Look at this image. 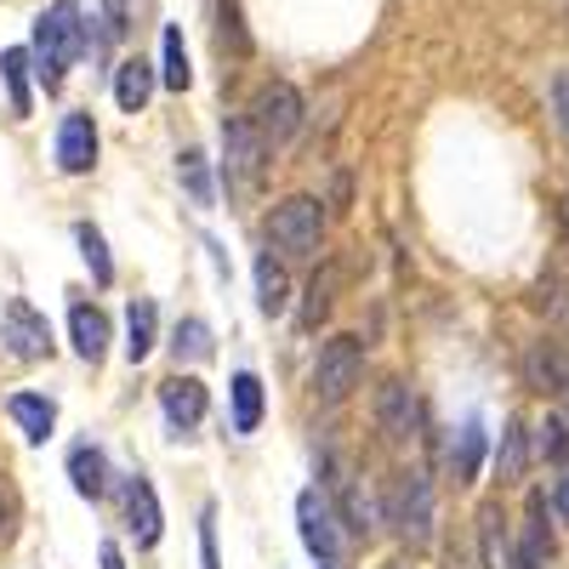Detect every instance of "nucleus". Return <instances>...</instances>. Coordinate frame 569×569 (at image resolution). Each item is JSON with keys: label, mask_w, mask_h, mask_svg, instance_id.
<instances>
[{"label": "nucleus", "mask_w": 569, "mask_h": 569, "mask_svg": "<svg viewBox=\"0 0 569 569\" xmlns=\"http://www.w3.org/2000/svg\"><path fill=\"white\" fill-rule=\"evenodd\" d=\"M479 461H485V427L467 421L461 433H456V445H450V479L456 485H472V479H479Z\"/></svg>", "instance_id": "nucleus-19"}, {"label": "nucleus", "mask_w": 569, "mask_h": 569, "mask_svg": "<svg viewBox=\"0 0 569 569\" xmlns=\"http://www.w3.org/2000/svg\"><path fill=\"white\" fill-rule=\"evenodd\" d=\"M525 388L541 399H563L569 393V348L563 342H536L525 353Z\"/></svg>", "instance_id": "nucleus-9"}, {"label": "nucleus", "mask_w": 569, "mask_h": 569, "mask_svg": "<svg viewBox=\"0 0 569 569\" xmlns=\"http://www.w3.org/2000/svg\"><path fill=\"white\" fill-rule=\"evenodd\" d=\"M12 421L23 427V439L29 445H46L52 439V427H58V410H52V399H40V393H12Z\"/></svg>", "instance_id": "nucleus-17"}, {"label": "nucleus", "mask_w": 569, "mask_h": 569, "mask_svg": "<svg viewBox=\"0 0 569 569\" xmlns=\"http://www.w3.org/2000/svg\"><path fill=\"white\" fill-rule=\"evenodd\" d=\"M251 126L262 131L268 149H284V142L297 137V126H302V98H297V86L268 80L257 98H251Z\"/></svg>", "instance_id": "nucleus-7"}, {"label": "nucleus", "mask_w": 569, "mask_h": 569, "mask_svg": "<svg viewBox=\"0 0 569 569\" xmlns=\"http://www.w3.org/2000/svg\"><path fill=\"white\" fill-rule=\"evenodd\" d=\"M319 233H325V211L308 194L279 200L268 217V246H279L284 257H319Z\"/></svg>", "instance_id": "nucleus-4"}, {"label": "nucleus", "mask_w": 569, "mask_h": 569, "mask_svg": "<svg viewBox=\"0 0 569 569\" xmlns=\"http://www.w3.org/2000/svg\"><path fill=\"white\" fill-rule=\"evenodd\" d=\"M388 525H393V536H399L410 552H421L427 541H433V485H427L421 467H410V472H399V479H393Z\"/></svg>", "instance_id": "nucleus-3"}, {"label": "nucleus", "mask_w": 569, "mask_h": 569, "mask_svg": "<svg viewBox=\"0 0 569 569\" xmlns=\"http://www.w3.org/2000/svg\"><path fill=\"white\" fill-rule=\"evenodd\" d=\"M228 393H233V433H257L262 427V382L251 370H240Z\"/></svg>", "instance_id": "nucleus-20"}, {"label": "nucleus", "mask_w": 569, "mask_h": 569, "mask_svg": "<svg viewBox=\"0 0 569 569\" xmlns=\"http://www.w3.org/2000/svg\"><path fill=\"white\" fill-rule=\"evenodd\" d=\"M137 12H142V0H103V23H109V40H120V34H131V23H137Z\"/></svg>", "instance_id": "nucleus-32"}, {"label": "nucleus", "mask_w": 569, "mask_h": 569, "mask_svg": "<svg viewBox=\"0 0 569 569\" xmlns=\"http://www.w3.org/2000/svg\"><path fill=\"white\" fill-rule=\"evenodd\" d=\"M160 410H166V421L177 427V433L200 427L206 421V382H194V376H171V382H160Z\"/></svg>", "instance_id": "nucleus-10"}, {"label": "nucleus", "mask_w": 569, "mask_h": 569, "mask_svg": "<svg viewBox=\"0 0 569 569\" xmlns=\"http://www.w3.org/2000/svg\"><path fill=\"white\" fill-rule=\"evenodd\" d=\"M86 12H80V0H58V7H46L40 18H34V80L46 86V91H58L63 86V74H69V63L91 46V29L80 23Z\"/></svg>", "instance_id": "nucleus-1"}, {"label": "nucleus", "mask_w": 569, "mask_h": 569, "mask_svg": "<svg viewBox=\"0 0 569 569\" xmlns=\"http://www.w3.org/2000/svg\"><path fill=\"white\" fill-rule=\"evenodd\" d=\"M149 98H154V63L126 58V63L114 69V103H120L126 114H142V109H149Z\"/></svg>", "instance_id": "nucleus-15"}, {"label": "nucleus", "mask_w": 569, "mask_h": 569, "mask_svg": "<svg viewBox=\"0 0 569 569\" xmlns=\"http://www.w3.org/2000/svg\"><path fill=\"white\" fill-rule=\"evenodd\" d=\"M69 479H74V490H80L86 501H98V496L109 490V456H103L98 445H74V456H69Z\"/></svg>", "instance_id": "nucleus-16"}, {"label": "nucleus", "mask_w": 569, "mask_h": 569, "mask_svg": "<svg viewBox=\"0 0 569 569\" xmlns=\"http://www.w3.org/2000/svg\"><path fill=\"white\" fill-rule=\"evenodd\" d=\"M74 246H80L91 279H98V284H114V262H109V246H103V233H98V228L80 222V228H74Z\"/></svg>", "instance_id": "nucleus-25"}, {"label": "nucleus", "mask_w": 569, "mask_h": 569, "mask_svg": "<svg viewBox=\"0 0 569 569\" xmlns=\"http://www.w3.org/2000/svg\"><path fill=\"white\" fill-rule=\"evenodd\" d=\"M0 536H7V507H0Z\"/></svg>", "instance_id": "nucleus-39"}, {"label": "nucleus", "mask_w": 569, "mask_h": 569, "mask_svg": "<svg viewBox=\"0 0 569 569\" xmlns=\"http://www.w3.org/2000/svg\"><path fill=\"white\" fill-rule=\"evenodd\" d=\"M0 342H7L18 359H46L52 353V325H46V313H34L23 297H12L7 308H0Z\"/></svg>", "instance_id": "nucleus-8"}, {"label": "nucleus", "mask_w": 569, "mask_h": 569, "mask_svg": "<svg viewBox=\"0 0 569 569\" xmlns=\"http://www.w3.org/2000/svg\"><path fill=\"white\" fill-rule=\"evenodd\" d=\"M552 507H558V518H563V525H569V479L558 485V496H552Z\"/></svg>", "instance_id": "nucleus-37"}, {"label": "nucleus", "mask_w": 569, "mask_h": 569, "mask_svg": "<svg viewBox=\"0 0 569 569\" xmlns=\"http://www.w3.org/2000/svg\"><path fill=\"white\" fill-rule=\"evenodd\" d=\"M536 450H541V461H569V421L547 416V421H541V439H536Z\"/></svg>", "instance_id": "nucleus-30"}, {"label": "nucleus", "mask_w": 569, "mask_h": 569, "mask_svg": "<svg viewBox=\"0 0 569 569\" xmlns=\"http://www.w3.org/2000/svg\"><path fill=\"white\" fill-rule=\"evenodd\" d=\"M365 376V342L359 337H330L319 348V365H313V393L319 405H342Z\"/></svg>", "instance_id": "nucleus-5"}, {"label": "nucleus", "mask_w": 569, "mask_h": 569, "mask_svg": "<svg viewBox=\"0 0 569 569\" xmlns=\"http://www.w3.org/2000/svg\"><path fill=\"white\" fill-rule=\"evenodd\" d=\"M273 149L262 142V131L251 126V114H233L222 126V182H228V200H257L262 182H268Z\"/></svg>", "instance_id": "nucleus-2"}, {"label": "nucleus", "mask_w": 569, "mask_h": 569, "mask_svg": "<svg viewBox=\"0 0 569 569\" xmlns=\"http://www.w3.org/2000/svg\"><path fill=\"white\" fill-rule=\"evenodd\" d=\"M98 563H103V569H126V558H120V547H114V541H103V547H98Z\"/></svg>", "instance_id": "nucleus-36"}, {"label": "nucleus", "mask_w": 569, "mask_h": 569, "mask_svg": "<svg viewBox=\"0 0 569 569\" xmlns=\"http://www.w3.org/2000/svg\"><path fill=\"white\" fill-rule=\"evenodd\" d=\"M58 166L69 177L98 166V131H91V114H63V126H58Z\"/></svg>", "instance_id": "nucleus-11"}, {"label": "nucleus", "mask_w": 569, "mask_h": 569, "mask_svg": "<svg viewBox=\"0 0 569 569\" xmlns=\"http://www.w3.org/2000/svg\"><path fill=\"white\" fill-rule=\"evenodd\" d=\"M445 569H479V547H450Z\"/></svg>", "instance_id": "nucleus-35"}, {"label": "nucleus", "mask_w": 569, "mask_h": 569, "mask_svg": "<svg viewBox=\"0 0 569 569\" xmlns=\"http://www.w3.org/2000/svg\"><path fill=\"white\" fill-rule=\"evenodd\" d=\"M69 337H74V353H80L86 365H98V359L109 353V319L91 308V302H74V308H69Z\"/></svg>", "instance_id": "nucleus-14"}, {"label": "nucleus", "mask_w": 569, "mask_h": 569, "mask_svg": "<svg viewBox=\"0 0 569 569\" xmlns=\"http://www.w3.org/2000/svg\"><path fill=\"white\" fill-rule=\"evenodd\" d=\"M547 558H552V547H547L541 501H536V507H530V530H525V541L512 547V569H547Z\"/></svg>", "instance_id": "nucleus-23"}, {"label": "nucleus", "mask_w": 569, "mask_h": 569, "mask_svg": "<svg viewBox=\"0 0 569 569\" xmlns=\"http://www.w3.org/2000/svg\"><path fill=\"white\" fill-rule=\"evenodd\" d=\"M126 525H131L137 547H154L160 541L166 518H160V496H154L149 479H131V490H126Z\"/></svg>", "instance_id": "nucleus-12"}, {"label": "nucleus", "mask_w": 569, "mask_h": 569, "mask_svg": "<svg viewBox=\"0 0 569 569\" xmlns=\"http://www.w3.org/2000/svg\"><path fill=\"white\" fill-rule=\"evenodd\" d=\"M177 177H182L188 200H194L200 211H211V206H217V188H211V166H206V154H200V149H182V154H177Z\"/></svg>", "instance_id": "nucleus-21"}, {"label": "nucleus", "mask_w": 569, "mask_h": 569, "mask_svg": "<svg viewBox=\"0 0 569 569\" xmlns=\"http://www.w3.org/2000/svg\"><path fill=\"white\" fill-rule=\"evenodd\" d=\"M166 69H160V80L171 86V91H188V80H194V69H188V46H182V29L177 23H166Z\"/></svg>", "instance_id": "nucleus-28"}, {"label": "nucleus", "mask_w": 569, "mask_h": 569, "mask_svg": "<svg viewBox=\"0 0 569 569\" xmlns=\"http://www.w3.org/2000/svg\"><path fill=\"white\" fill-rule=\"evenodd\" d=\"M496 467H501V479H518V472H525V421H507Z\"/></svg>", "instance_id": "nucleus-29"}, {"label": "nucleus", "mask_w": 569, "mask_h": 569, "mask_svg": "<svg viewBox=\"0 0 569 569\" xmlns=\"http://www.w3.org/2000/svg\"><path fill=\"white\" fill-rule=\"evenodd\" d=\"M29 52H18V46H12V52H0V80H7V91H12V114L23 120L29 114Z\"/></svg>", "instance_id": "nucleus-24"}, {"label": "nucleus", "mask_w": 569, "mask_h": 569, "mask_svg": "<svg viewBox=\"0 0 569 569\" xmlns=\"http://www.w3.org/2000/svg\"><path fill=\"white\" fill-rule=\"evenodd\" d=\"M330 467H337V490H342V507H348V530H353V536H370L376 525H370V501H365V490L353 485V472H348L342 461H330Z\"/></svg>", "instance_id": "nucleus-27"}, {"label": "nucleus", "mask_w": 569, "mask_h": 569, "mask_svg": "<svg viewBox=\"0 0 569 569\" xmlns=\"http://www.w3.org/2000/svg\"><path fill=\"white\" fill-rule=\"evenodd\" d=\"M376 421H382V433H388L393 445L416 439V393H410L405 382H388L382 399H376Z\"/></svg>", "instance_id": "nucleus-13"}, {"label": "nucleus", "mask_w": 569, "mask_h": 569, "mask_svg": "<svg viewBox=\"0 0 569 569\" xmlns=\"http://www.w3.org/2000/svg\"><path fill=\"white\" fill-rule=\"evenodd\" d=\"M382 569H410V563H405V558H393V563H382Z\"/></svg>", "instance_id": "nucleus-38"}, {"label": "nucleus", "mask_w": 569, "mask_h": 569, "mask_svg": "<svg viewBox=\"0 0 569 569\" xmlns=\"http://www.w3.org/2000/svg\"><path fill=\"white\" fill-rule=\"evenodd\" d=\"M200 558H206V569H222V563H217V530H211V512L200 518Z\"/></svg>", "instance_id": "nucleus-34"}, {"label": "nucleus", "mask_w": 569, "mask_h": 569, "mask_svg": "<svg viewBox=\"0 0 569 569\" xmlns=\"http://www.w3.org/2000/svg\"><path fill=\"white\" fill-rule=\"evenodd\" d=\"M171 348H177V359H188V365H206L217 348H211V325L206 319H182L177 325V337H171Z\"/></svg>", "instance_id": "nucleus-26"}, {"label": "nucleus", "mask_w": 569, "mask_h": 569, "mask_svg": "<svg viewBox=\"0 0 569 569\" xmlns=\"http://www.w3.org/2000/svg\"><path fill=\"white\" fill-rule=\"evenodd\" d=\"M552 109H558V126H563V137H569V69L552 80Z\"/></svg>", "instance_id": "nucleus-33"}, {"label": "nucleus", "mask_w": 569, "mask_h": 569, "mask_svg": "<svg viewBox=\"0 0 569 569\" xmlns=\"http://www.w3.org/2000/svg\"><path fill=\"white\" fill-rule=\"evenodd\" d=\"M154 325H160L154 302L149 297H131V308H126V359L131 365H142V359L154 353Z\"/></svg>", "instance_id": "nucleus-18"}, {"label": "nucleus", "mask_w": 569, "mask_h": 569, "mask_svg": "<svg viewBox=\"0 0 569 569\" xmlns=\"http://www.w3.org/2000/svg\"><path fill=\"white\" fill-rule=\"evenodd\" d=\"M330 291H337V273H313V284H308V308H302V325H308V330L330 313Z\"/></svg>", "instance_id": "nucleus-31"}, {"label": "nucleus", "mask_w": 569, "mask_h": 569, "mask_svg": "<svg viewBox=\"0 0 569 569\" xmlns=\"http://www.w3.org/2000/svg\"><path fill=\"white\" fill-rule=\"evenodd\" d=\"M297 530H302V547L319 558V569H342V525H337V507H330L325 490H302L297 496Z\"/></svg>", "instance_id": "nucleus-6"}, {"label": "nucleus", "mask_w": 569, "mask_h": 569, "mask_svg": "<svg viewBox=\"0 0 569 569\" xmlns=\"http://www.w3.org/2000/svg\"><path fill=\"white\" fill-rule=\"evenodd\" d=\"M257 302H262V313L273 319V313H284V302H291V284H284V268L262 251L257 257Z\"/></svg>", "instance_id": "nucleus-22"}]
</instances>
